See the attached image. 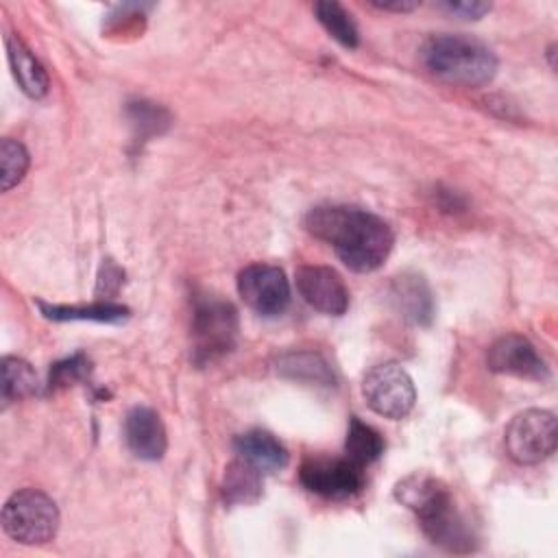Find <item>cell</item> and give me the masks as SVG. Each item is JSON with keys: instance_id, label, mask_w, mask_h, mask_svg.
<instances>
[{"instance_id": "6da1fadb", "label": "cell", "mask_w": 558, "mask_h": 558, "mask_svg": "<svg viewBox=\"0 0 558 558\" xmlns=\"http://www.w3.org/2000/svg\"><path fill=\"white\" fill-rule=\"evenodd\" d=\"M305 229L331 244L353 272L377 270L395 244V233L384 218L353 205H318L307 211Z\"/></svg>"}, {"instance_id": "7a4b0ae2", "label": "cell", "mask_w": 558, "mask_h": 558, "mask_svg": "<svg viewBox=\"0 0 558 558\" xmlns=\"http://www.w3.org/2000/svg\"><path fill=\"white\" fill-rule=\"evenodd\" d=\"M395 497L399 504L410 508L423 534L438 547L456 554H466L475 549V534L456 508L449 486L427 473L405 475L395 486Z\"/></svg>"}, {"instance_id": "3957f363", "label": "cell", "mask_w": 558, "mask_h": 558, "mask_svg": "<svg viewBox=\"0 0 558 558\" xmlns=\"http://www.w3.org/2000/svg\"><path fill=\"white\" fill-rule=\"evenodd\" d=\"M423 65L440 81L460 87H480L495 78L497 57L480 39L469 35L440 33L425 39Z\"/></svg>"}, {"instance_id": "277c9868", "label": "cell", "mask_w": 558, "mask_h": 558, "mask_svg": "<svg viewBox=\"0 0 558 558\" xmlns=\"http://www.w3.org/2000/svg\"><path fill=\"white\" fill-rule=\"evenodd\" d=\"M238 340V312L218 296H196L192 314V357L211 364L227 355Z\"/></svg>"}, {"instance_id": "5b68a950", "label": "cell", "mask_w": 558, "mask_h": 558, "mask_svg": "<svg viewBox=\"0 0 558 558\" xmlns=\"http://www.w3.org/2000/svg\"><path fill=\"white\" fill-rule=\"evenodd\" d=\"M2 527L22 545H44L57 536L59 508L44 490L22 488L4 501Z\"/></svg>"}, {"instance_id": "8992f818", "label": "cell", "mask_w": 558, "mask_h": 558, "mask_svg": "<svg viewBox=\"0 0 558 558\" xmlns=\"http://www.w3.org/2000/svg\"><path fill=\"white\" fill-rule=\"evenodd\" d=\"M556 414L530 408L514 414L506 427L504 445L517 464H538L556 451Z\"/></svg>"}, {"instance_id": "52a82bcc", "label": "cell", "mask_w": 558, "mask_h": 558, "mask_svg": "<svg viewBox=\"0 0 558 558\" xmlns=\"http://www.w3.org/2000/svg\"><path fill=\"white\" fill-rule=\"evenodd\" d=\"M362 397L375 414L401 421L416 403V388L401 364L384 362L366 371L362 379Z\"/></svg>"}, {"instance_id": "ba28073f", "label": "cell", "mask_w": 558, "mask_h": 558, "mask_svg": "<svg viewBox=\"0 0 558 558\" xmlns=\"http://www.w3.org/2000/svg\"><path fill=\"white\" fill-rule=\"evenodd\" d=\"M301 484L325 499H351L364 490V469L349 458H307L299 471Z\"/></svg>"}, {"instance_id": "9c48e42d", "label": "cell", "mask_w": 558, "mask_h": 558, "mask_svg": "<svg viewBox=\"0 0 558 558\" xmlns=\"http://www.w3.org/2000/svg\"><path fill=\"white\" fill-rule=\"evenodd\" d=\"M240 299L259 316H279L290 305L286 272L272 264H251L238 275Z\"/></svg>"}, {"instance_id": "30bf717a", "label": "cell", "mask_w": 558, "mask_h": 558, "mask_svg": "<svg viewBox=\"0 0 558 558\" xmlns=\"http://www.w3.org/2000/svg\"><path fill=\"white\" fill-rule=\"evenodd\" d=\"M486 364L493 373L512 375L519 379L545 381L549 379V368L538 355L536 347L519 333H506L497 338L486 353Z\"/></svg>"}, {"instance_id": "8fae6325", "label": "cell", "mask_w": 558, "mask_h": 558, "mask_svg": "<svg viewBox=\"0 0 558 558\" xmlns=\"http://www.w3.org/2000/svg\"><path fill=\"white\" fill-rule=\"evenodd\" d=\"M296 290L316 312L340 316L349 307V290L342 277L329 266H301L294 272Z\"/></svg>"}, {"instance_id": "7c38bea8", "label": "cell", "mask_w": 558, "mask_h": 558, "mask_svg": "<svg viewBox=\"0 0 558 558\" xmlns=\"http://www.w3.org/2000/svg\"><path fill=\"white\" fill-rule=\"evenodd\" d=\"M124 440L131 453L146 462H157L168 449V434L161 416L146 405L133 408L124 418Z\"/></svg>"}, {"instance_id": "4fadbf2b", "label": "cell", "mask_w": 558, "mask_h": 558, "mask_svg": "<svg viewBox=\"0 0 558 558\" xmlns=\"http://www.w3.org/2000/svg\"><path fill=\"white\" fill-rule=\"evenodd\" d=\"M390 303L395 312L418 327H425L434 318V296L423 275L403 272L390 283Z\"/></svg>"}, {"instance_id": "5bb4252c", "label": "cell", "mask_w": 558, "mask_h": 558, "mask_svg": "<svg viewBox=\"0 0 558 558\" xmlns=\"http://www.w3.org/2000/svg\"><path fill=\"white\" fill-rule=\"evenodd\" d=\"M238 458L246 460L262 473L281 471L288 464V449L283 442L266 429H251L233 440Z\"/></svg>"}, {"instance_id": "9a60e30c", "label": "cell", "mask_w": 558, "mask_h": 558, "mask_svg": "<svg viewBox=\"0 0 558 558\" xmlns=\"http://www.w3.org/2000/svg\"><path fill=\"white\" fill-rule=\"evenodd\" d=\"M7 57L20 89L31 98H44L50 87L48 72L17 35H7Z\"/></svg>"}, {"instance_id": "2e32d148", "label": "cell", "mask_w": 558, "mask_h": 558, "mask_svg": "<svg viewBox=\"0 0 558 558\" xmlns=\"http://www.w3.org/2000/svg\"><path fill=\"white\" fill-rule=\"evenodd\" d=\"M222 499L229 506H248L262 497V471L242 458L227 464L222 475Z\"/></svg>"}, {"instance_id": "e0dca14e", "label": "cell", "mask_w": 558, "mask_h": 558, "mask_svg": "<svg viewBox=\"0 0 558 558\" xmlns=\"http://www.w3.org/2000/svg\"><path fill=\"white\" fill-rule=\"evenodd\" d=\"M275 371L281 377L296 379V381L320 384V386L333 384V373H331L329 364L318 353H312V351L279 355L275 362Z\"/></svg>"}, {"instance_id": "ac0fdd59", "label": "cell", "mask_w": 558, "mask_h": 558, "mask_svg": "<svg viewBox=\"0 0 558 558\" xmlns=\"http://www.w3.org/2000/svg\"><path fill=\"white\" fill-rule=\"evenodd\" d=\"M386 449L384 436L368 423L360 421L357 416L349 418V429L344 438V458H349L357 466L373 464Z\"/></svg>"}, {"instance_id": "d6986e66", "label": "cell", "mask_w": 558, "mask_h": 558, "mask_svg": "<svg viewBox=\"0 0 558 558\" xmlns=\"http://www.w3.org/2000/svg\"><path fill=\"white\" fill-rule=\"evenodd\" d=\"M39 390V379L33 366L13 355L2 357V401L4 405L17 399H26L37 395Z\"/></svg>"}, {"instance_id": "ffe728a7", "label": "cell", "mask_w": 558, "mask_h": 558, "mask_svg": "<svg viewBox=\"0 0 558 558\" xmlns=\"http://www.w3.org/2000/svg\"><path fill=\"white\" fill-rule=\"evenodd\" d=\"M39 310L52 320H98V323H120L129 316V310L118 303H92L87 307L76 305H46L39 301Z\"/></svg>"}, {"instance_id": "44dd1931", "label": "cell", "mask_w": 558, "mask_h": 558, "mask_svg": "<svg viewBox=\"0 0 558 558\" xmlns=\"http://www.w3.org/2000/svg\"><path fill=\"white\" fill-rule=\"evenodd\" d=\"M314 13H316V20L323 24V28H325L338 44H342L344 48H355V46L360 44L357 26H355V22L351 20V13H349L342 4L323 0V2H316V4H314Z\"/></svg>"}, {"instance_id": "7402d4cb", "label": "cell", "mask_w": 558, "mask_h": 558, "mask_svg": "<svg viewBox=\"0 0 558 558\" xmlns=\"http://www.w3.org/2000/svg\"><path fill=\"white\" fill-rule=\"evenodd\" d=\"M28 163H31V157L22 142L11 137H4L0 142V168H2L0 177H2L4 192H9L13 185H17L24 179Z\"/></svg>"}, {"instance_id": "603a6c76", "label": "cell", "mask_w": 558, "mask_h": 558, "mask_svg": "<svg viewBox=\"0 0 558 558\" xmlns=\"http://www.w3.org/2000/svg\"><path fill=\"white\" fill-rule=\"evenodd\" d=\"M92 371L89 360L83 353H74L57 364H52L50 368V377H48V392H54L59 388H65L78 379H85Z\"/></svg>"}, {"instance_id": "cb8c5ba5", "label": "cell", "mask_w": 558, "mask_h": 558, "mask_svg": "<svg viewBox=\"0 0 558 558\" xmlns=\"http://www.w3.org/2000/svg\"><path fill=\"white\" fill-rule=\"evenodd\" d=\"M131 122L140 129V133H159L168 124V113L153 102H131L129 105Z\"/></svg>"}, {"instance_id": "d4e9b609", "label": "cell", "mask_w": 558, "mask_h": 558, "mask_svg": "<svg viewBox=\"0 0 558 558\" xmlns=\"http://www.w3.org/2000/svg\"><path fill=\"white\" fill-rule=\"evenodd\" d=\"M442 9H447L449 13L462 17V20H480L482 15H486L493 4L490 2H477V0H471V2H442Z\"/></svg>"}, {"instance_id": "484cf974", "label": "cell", "mask_w": 558, "mask_h": 558, "mask_svg": "<svg viewBox=\"0 0 558 558\" xmlns=\"http://www.w3.org/2000/svg\"><path fill=\"white\" fill-rule=\"evenodd\" d=\"M122 277H124V272H122L116 264H111V262L107 259V262L102 264V268H100V275H98L96 294H102V292H105V296L113 294V292L122 286Z\"/></svg>"}, {"instance_id": "4316f807", "label": "cell", "mask_w": 558, "mask_h": 558, "mask_svg": "<svg viewBox=\"0 0 558 558\" xmlns=\"http://www.w3.org/2000/svg\"><path fill=\"white\" fill-rule=\"evenodd\" d=\"M371 7L379 9V11H395V13H408L414 11L418 7V2H410V0H395V2H377L373 0Z\"/></svg>"}]
</instances>
